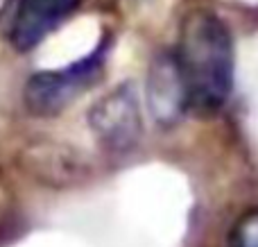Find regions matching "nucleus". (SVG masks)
Here are the masks:
<instances>
[{"label":"nucleus","mask_w":258,"mask_h":247,"mask_svg":"<svg viewBox=\"0 0 258 247\" xmlns=\"http://www.w3.org/2000/svg\"><path fill=\"white\" fill-rule=\"evenodd\" d=\"M190 93V109L200 116H213L229 102L236 77V48L227 23L209 9H195L181 23L179 48Z\"/></svg>","instance_id":"obj_1"},{"label":"nucleus","mask_w":258,"mask_h":247,"mask_svg":"<svg viewBox=\"0 0 258 247\" xmlns=\"http://www.w3.org/2000/svg\"><path fill=\"white\" fill-rule=\"evenodd\" d=\"M104 48L100 45L80 61L57 71H41L27 80L23 89L25 109L36 118H54L63 113L80 95L98 84L104 68Z\"/></svg>","instance_id":"obj_2"},{"label":"nucleus","mask_w":258,"mask_h":247,"mask_svg":"<svg viewBox=\"0 0 258 247\" xmlns=\"http://www.w3.org/2000/svg\"><path fill=\"white\" fill-rule=\"evenodd\" d=\"M89 127L107 150L125 154L143 136V116L136 89L120 84L89 109Z\"/></svg>","instance_id":"obj_3"},{"label":"nucleus","mask_w":258,"mask_h":247,"mask_svg":"<svg viewBox=\"0 0 258 247\" xmlns=\"http://www.w3.org/2000/svg\"><path fill=\"white\" fill-rule=\"evenodd\" d=\"M147 111L159 127L179 125L190 111V93L177 52H159L147 68L145 82Z\"/></svg>","instance_id":"obj_4"},{"label":"nucleus","mask_w":258,"mask_h":247,"mask_svg":"<svg viewBox=\"0 0 258 247\" xmlns=\"http://www.w3.org/2000/svg\"><path fill=\"white\" fill-rule=\"evenodd\" d=\"M82 0H16V9L9 25V41L14 50H34L59 23H63Z\"/></svg>","instance_id":"obj_5"},{"label":"nucleus","mask_w":258,"mask_h":247,"mask_svg":"<svg viewBox=\"0 0 258 247\" xmlns=\"http://www.w3.org/2000/svg\"><path fill=\"white\" fill-rule=\"evenodd\" d=\"M32 161L30 170L36 179L45 181L48 186H68L73 184V177L80 175L82 166L77 154H73L68 148L61 145H34L32 152L27 154Z\"/></svg>","instance_id":"obj_6"},{"label":"nucleus","mask_w":258,"mask_h":247,"mask_svg":"<svg viewBox=\"0 0 258 247\" xmlns=\"http://www.w3.org/2000/svg\"><path fill=\"white\" fill-rule=\"evenodd\" d=\"M231 247H258V209H249L236 220Z\"/></svg>","instance_id":"obj_7"}]
</instances>
